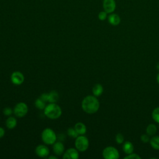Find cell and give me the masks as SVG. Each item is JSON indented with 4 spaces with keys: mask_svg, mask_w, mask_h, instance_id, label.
<instances>
[{
    "mask_svg": "<svg viewBox=\"0 0 159 159\" xmlns=\"http://www.w3.org/2000/svg\"><path fill=\"white\" fill-rule=\"evenodd\" d=\"M82 109L88 114H94L99 108V102L94 96H87L81 102Z\"/></svg>",
    "mask_w": 159,
    "mask_h": 159,
    "instance_id": "obj_1",
    "label": "cell"
},
{
    "mask_svg": "<svg viewBox=\"0 0 159 159\" xmlns=\"http://www.w3.org/2000/svg\"><path fill=\"white\" fill-rule=\"evenodd\" d=\"M43 112L45 116L48 118L50 119H57L61 116L62 110L56 103L50 102L45 106L43 109Z\"/></svg>",
    "mask_w": 159,
    "mask_h": 159,
    "instance_id": "obj_2",
    "label": "cell"
},
{
    "mask_svg": "<svg viewBox=\"0 0 159 159\" xmlns=\"http://www.w3.org/2000/svg\"><path fill=\"white\" fill-rule=\"evenodd\" d=\"M41 138L44 143L53 145L57 140V135L53 129L47 127L42 132Z\"/></svg>",
    "mask_w": 159,
    "mask_h": 159,
    "instance_id": "obj_3",
    "label": "cell"
},
{
    "mask_svg": "<svg viewBox=\"0 0 159 159\" xmlns=\"http://www.w3.org/2000/svg\"><path fill=\"white\" fill-rule=\"evenodd\" d=\"M75 145L79 152H84L88 148L89 140L84 135H80L76 138Z\"/></svg>",
    "mask_w": 159,
    "mask_h": 159,
    "instance_id": "obj_4",
    "label": "cell"
},
{
    "mask_svg": "<svg viewBox=\"0 0 159 159\" xmlns=\"http://www.w3.org/2000/svg\"><path fill=\"white\" fill-rule=\"evenodd\" d=\"M28 112V106L27 105L23 102H19L16 104L15 106L13 112L16 116L18 117H24Z\"/></svg>",
    "mask_w": 159,
    "mask_h": 159,
    "instance_id": "obj_5",
    "label": "cell"
},
{
    "mask_svg": "<svg viewBox=\"0 0 159 159\" xmlns=\"http://www.w3.org/2000/svg\"><path fill=\"white\" fill-rule=\"evenodd\" d=\"M102 156L105 159H117L119 157V153L116 148L109 146L103 150Z\"/></svg>",
    "mask_w": 159,
    "mask_h": 159,
    "instance_id": "obj_6",
    "label": "cell"
},
{
    "mask_svg": "<svg viewBox=\"0 0 159 159\" xmlns=\"http://www.w3.org/2000/svg\"><path fill=\"white\" fill-rule=\"evenodd\" d=\"M102 7L104 11L107 14L112 13L116 7L115 0H103Z\"/></svg>",
    "mask_w": 159,
    "mask_h": 159,
    "instance_id": "obj_7",
    "label": "cell"
},
{
    "mask_svg": "<svg viewBox=\"0 0 159 159\" xmlns=\"http://www.w3.org/2000/svg\"><path fill=\"white\" fill-rule=\"evenodd\" d=\"M11 80L15 85H20L24 81V76L20 71H14L11 75Z\"/></svg>",
    "mask_w": 159,
    "mask_h": 159,
    "instance_id": "obj_8",
    "label": "cell"
},
{
    "mask_svg": "<svg viewBox=\"0 0 159 159\" xmlns=\"http://www.w3.org/2000/svg\"><path fill=\"white\" fill-rule=\"evenodd\" d=\"M35 152L36 155L41 158L47 157L50 153L48 148L46 145L42 144L37 145L35 148Z\"/></svg>",
    "mask_w": 159,
    "mask_h": 159,
    "instance_id": "obj_9",
    "label": "cell"
},
{
    "mask_svg": "<svg viewBox=\"0 0 159 159\" xmlns=\"http://www.w3.org/2000/svg\"><path fill=\"white\" fill-rule=\"evenodd\" d=\"M79 158L78 150L76 148H70L63 153V159H78Z\"/></svg>",
    "mask_w": 159,
    "mask_h": 159,
    "instance_id": "obj_10",
    "label": "cell"
},
{
    "mask_svg": "<svg viewBox=\"0 0 159 159\" xmlns=\"http://www.w3.org/2000/svg\"><path fill=\"white\" fill-rule=\"evenodd\" d=\"M53 150L55 155L59 156L61 155L65 151L64 145L61 142H55L53 144Z\"/></svg>",
    "mask_w": 159,
    "mask_h": 159,
    "instance_id": "obj_11",
    "label": "cell"
},
{
    "mask_svg": "<svg viewBox=\"0 0 159 159\" xmlns=\"http://www.w3.org/2000/svg\"><path fill=\"white\" fill-rule=\"evenodd\" d=\"M108 22L112 25H117L120 22V18L117 14L111 13L107 17Z\"/></svg>",
    "mask_w": 159,
    "mask_h": 159,
    "instance_id": "obj_12",
    "label": "cell"
},
{
    "mask_svg": "<svg viewBox=\"0 0 159 159\" xmlns=\"http://www.w3.org/2000/svg\"><path fill=\"white\" fill-rule=\"evenodd\" d=\"M74 128L79 135L85 134L87 130L86 126L83 122H77L76 124H75Z\"/></svg>",
    "mask_w": 159,
    "mask_h": 159,
    "instance_id": "obj_13",
    "label": "cell"
},
{
    "mask_svg": "<svg viewBox=\"0 0 159 159\" xmlns=\"http://www.w3.org/2000/svg\"><path fill=\"white\" fill-rule=\"evenodd\" d=\"M6 127L9 129H13L17 125V120L15 117L10 116L6 120Z\"/></svg>",
    "mask_w": 159,
    "mask_h": 159,
    "instance_id": "obj_14",
    "label": "cell"
},
{
    "mask_svg": "<svg viewBox=\"0 0 159 159\" xmlns=\"http://www.w3.org/2000/svg\"><path fill=\"white\" fill-rule=\"evenodd\" d=\"M59 99L58 93L56 91H52L48 93V102L55 103Z\"/></svg>",
    "mask_w": 159,
    "mask_h": 159,
    "instance_id": "obj_15",
    "label": "cell"
},
{
    "mask_svg": "<svg viewBox=\"0 0 159 159\" xmlns=\"http://www.w3.org/2000/svg\"><path fill=\"white\" fill-rule=\"evenodd\" d=\"M93 94L94 96H100L103 93V87L101 84H96L92 89Z\"/></svg>",
    "mask_w": 159,
    "mask_h": 159,
    "instance_id": "obj_16",
    "label": "cell"
},
{
    "mask_svg": "<svg viewBox=\"0 0 159 159\" xmlns=\"http://www.w3.org/2000/svg\"><path fill=\"white\" fill-rule=\"evenodd\" d=\"M122 148L124 152L126 154H130V153H132L134 151V145L130 142L127 141L124 143L122 146Z\"/></svg>",
    "mask_w": 159,
    "mask_h": 159,
    "instance_id": "obj_17",
    "label": "cell"
},
{
    "mask_svg": "<svg viewBox=\"0 0 159 159\" xmlns=\"http://www.w3.org/2000/svg\"><path fill=\"white\" fill-rule=\"evenodd\" d=\"M151 146L155 150H159V136H154L150 140Z\"/></svg>",
    "mask_w": 159,
    "mask_h": 159,
    "instance_id": "obj_18",
    "label": "cell"
},
{
    "mask_svg": "<svg viewBox=\"0 0 159 159\" xmlns=\"http://www.w3.org/2000/svg\"><path fill=\"white\" fill-rule=\"evenodd\" d=\"M45 102H45L40 98H37L35 101V106L37 109H39L40 110H42V109H44L46 106Z\"/></svg>",
    "mask_w": 159,
    "mask_h": 159,
    "instance_id": "obj_19",
    "label": "cell"
},
{
    "mask_svg": "<svg viewBox=\"0 0 159 159\" xmlns=\"http://www.w3.org/2000/svg\"><path fill=\"white\" fill-rule=\"evenodd\" d=\"M157 126L153 124H149L147 127V134L148 135H153L157 132Z\"/></svg>",
    "mask_w": 159,
    "mask_h": 159,
    "instance_id": "obj_20",
    "label": "cell"
},
{
    "mask_svg": "<svg viewBox=\"0 0 159 159\" xmlns=\"http://www.w3.org/2000/svg\"><path fill=\"white\" fill-rule=\"evenodd\" d=\"M153 119L157 123H159V107H156L152 114Z\"/></svg>",
    "mask_w": 159,
    "mask_h": 159,
    "instance_id": "obj_21",
    "label": "cell"
},
{
    "mask_svg": "<svg viewBox=\"0 0 159 159\" xmlns=\"http://www.w3.org/2000/svg\"><path fill=\"white\" fill-rule=\"evenodd\" d=\"M67 134L70 137H73V138H76L79 135V134L77 133V132L76 131L75 128H72V127H70L68 129Z\"/></svg>",
    "mask_w": 159,
    "mask_h": 159,
    "instance_id": "obj_22",
    "label": "cell"
},
{
    "mask_svg": "<svg viewBox=\"0 0 159 159\" xmlns=\"http://www.w3.org/2000/svg\"><path fill=\"white\" fill-rule=\"evenodd\" d=\"M107 17V13L106 12H105L104 11H101L98 14V19L100 20H104L106 19Z\"/></svg>",
    "mask_w": 159,
    "mask_h": 159,
    "instance_id": "obj_23",
    "label": "cell"
},
{
    "mask_svg": "<svg viewBox=\"0 0 159 159\" xmlns=\"http://www.w3.org/2000/svg\"><path fill=\"white\" fill-rule=\"evenodd\" d=\"M3 114L6 116H10L12 112H13V110L12 109V108L9 107H6L3 109Z\"/></svg>",
    "mask_w": 159,
    "mask_h": 159,
    "instance_id": "obj_24",
    "label": "cell"
},
{
    "mask_svg": "<svg viewBox=\"0 0 159 159\" xmlns=\"http://www.w3.org/2000/svg\"><path fill=\"white\" fill-rule=\"evenodd\" d=\"M124 140V137L122 134L119 133L116 136V141L117 143H122Z\"/></svg>",
    "mask_w": 159,
    "mask_h": 159,
    "instance_id": "obj_25",
    "label": "cell"
},
{
    "mask_svg": "<svg viewBox=\"0 0 159 159\" xmlns=\"http://www.w3.org/2000/svg\"><path fill=\"white\" fill-rule=\"evenodd\" d=\"M124 158L125 159H127V158H128V159H131V158H132V159H140L141 157L136 153H132L128 154V155L125 157Z\"/></svg>",
    "mask_w": 159,
    "mask_h": 159,
    "instance_id": "obj_26",
    "label": "cell"
},
{
    "mask_svg": "<svg viewBox=\"0 0 159 159\" xmlns=\"http://www.w3.org/2000/svg\"><path fill=\"white\" fill-rule=\"evenodd\" d=\"M140 140L144 142V143H147L148 142L150 141V139H149V135L147 134H143L141 135L140 137Z\"/></svg>",
    "mask_w": 159,
    "mask_h": 159,
    "instance_id": "obj_27",
    "label": "cell"
},
{
    "mask_svg": "<svg viewBox=\"0 0 159 159\" xmlns=\"http://www.w3.org/2000/svg\"><path fill=\"white\" fill-rule=\"evenodd\" d=\"M40 98L43 100L45 102H47L48 101V93H43L40 95Z\"/></svg>",
    "mask_w": 159,
    "mask_h": 159,
    "instance_id": "obj_28",
    "label": "cell"
},
{
    "mask_svg": "<svg viewBox=\"0 0 159 159\" xmlns=\"http://www.w3.org/2000/svg\"><path fill=\"white\" fill-rule=\"evenodd\" d=\"M4 134H5L4 129L2 127H0V138L2 137L4 135Z\"/></svg>",
    "mask_w": 159,
    "mask_h": 159,
    "instance_id": "obj_29",
    "label": "cell"
},
{
    "mask_svg": "<svg viewBox=\"0 0 159 159\" xmlns=\"http://www.w3.org/2000/svg\"><path fill=\"white\" fill-rule=\"evenodd\" d=\"M49 159H52V158H54V159H57V157H54V156H50L48 157Z\"/></svg>",
    "mask_w": 159,
    "mask_h": 159,
    "instance_id": "obj_30",
    "label": "cell"
},
{
    "mask_svg": "<svg viewBox=\"0 0 159 159\" xmlns=\"http://www.w3.org/2000/svg\"><path fill=\"white\" fill-rule=\"evenodd\" d=\"M157 81L158 83L159 84V73L157 75Z\"/></svg>",
    "mask_w": 159,
    "mask_h": 159,
    "instance_id": "obj_31",
    "label": "cell"
},
{
    "mask_svg": "<svg viewBox=\"0 0 159 159\" xmlns=\"http://www.w3.org/2000/svg\"><path fill=\"white\" fill-rule=\"evenodd\" d=\"M157 68L158 70H159V63H158L157 65Z\"/></svg>",
    "mask_w": 159,
    "mask_h": 159,
    "instance_id": "obj_32",
    "label": "cell"
}]
</instances>
